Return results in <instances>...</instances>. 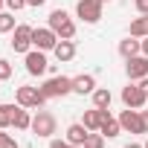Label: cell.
<instances>
[{
    "instance_id": "cell-14",
    "label": "cell",
    "mask_w": 148,
    "mask_h": 148,
    "mask_svg": "<svg viewBox=\"0 0 148 148\" xmlns=\"http://www.w3.org/2000/svg\"><path fill=\"white\" fill-rule=\"evenodd\" d=\"M96 90V79L90 76V73H84V76H76V79H73V93H93Z\"/></svg>"
},
{
    "instance_id": "cell-29",
    "label": "cell",
    "mask_w": 148,
    "mask_h": 148,
    "mask_svg": "<svg viewBox=\"0 0 148 148\" xmlns=\"http://www.w3.org/2000/svg\"><path fill=\"white\" fill-rule=\"evenodd\" d=\"M139 87H142V93L148 96V76H145V79H139Z\"/></svg>"
},
{
    "instance_id": "cell-28",
    "label": "cell",
    "mask_w": 148,
    "mask_h": 148,
    "mask_svg": "<svg viewBox=\"0 0 148 148\" xmlns=\"http://www.w3.org/2000/svg\"><path fill=\"white\" fill-rule=\"evenodd\" d=\"M142 131L148 134V110H142Z\"/></svg>"
},
{
    "instance_id": "cell-16",
    "label": "cell",
    "mask_w": 148,
    "mask_h": 148,
    "mask_svg": "<svg viewBox=\"0 0 148 148\" xmlns=\"http://www.w3.org/2000/svg\"><path fill=\"white\" fill-rule=\"evenodd\" d=\"M102 113H105V119H102V128H99V131H102L108 139H110V136H119V131H122L119 119H113V116H110V110H102Z\"/></svg>"
},
{
    "instance_id": "cell-7",
    "label": "cell",
    "mask_w": 148,
    "mask_h": 148,
    "mask_svg": "<svg viewBox=\"0 0 148 148\" xmlns=\"http://www.w3.org/2000/svg\"><path fill=\"white\" fill-rule=\"evenodd\" d=\"M32 26H26V23H21V26H15V38H12V49L15 52H29V47H32Z\"/></svg>"
},
{
    "instance_id": "cell-32",
    "label": "cell",
    "mask_w": 148,
    "mask_h": 148,
    "mask_svg": "<svg viewBox=\"0 0 148 148\" xmlns=\"http://www.w3.org/2000/svg\"><path fill=\"white\" fill-rule=\"evenodd\" d=\"M125 148H145V145H139V142H128Z\"/></svg>"
},
{
    "instance_id": "cell-24",
    "label": "cell",
    "mask_w": 148,
    "mask_h": 148,
    "mask_svg": "<svg viewBox=\"0 0 148 148\" xmlns=\"http://www.w3.org/2000/svg\"><path fill=\"white\" fill-rule=\"evenodd\" d=\"M6 79H12V64L6 58H0V82H6Z\"/></svg>"
},
{
    "instance_id": "cell-19",
    "label": "cell",
    "mask_w": 148,
    "mask_h": 148,
    "mask_svg": "<svg viewBox=\"0 0 148 148\" xmlns=\"http://www.w3.org/2000/svg\"><path fill=\"white\" fill-rule=\"evenodd\" d=\"M18 131H26V128H32V116H29V108H21L18 105V110H15V122H12Z\"/></svg>"
},
{
    "instance_id": "cell-25",
    "label": "cell",
    "mask_w": 148,
    "mask_h": 148,
    "mask_svg": "<svg viewBox=\"0 0 148 148\" xmlns=\"http://www.w3.org/2000/svg\"><path fill=\"white\" fill-rule=\"evenodd\" d=\"M0 148H18V139L12 134H0Z\"/></svg>"
},
{
    "instance_id": "cell-26",
    "label": "cell",
    "mask_w": 148,
    "mask_h": 148,
    "mask_svg": "<svg viewBox=\"0 0 148 148\" xmlns=\"http://www.w3.org/2000/svg\"><path fill=\"white\" fill-rule=\"evenodd\" d=\"M6 6H9L12 12H18V9H23V6H26V0H6Z\"/></svg>"
},
{
    "instance_id": "cell-34",
    "label": "cell",
    "mask_w": 148,
    "mask_h": 148,
    "mask_svg": "<svg viewBox=\"0 0 148 148\" xmlns=\"http://www.w3.org/2000/svg\"><path fill=\"white\" fill-rule=\"evenodd\" d=\"M145 148H148V139H145Z\"/></svg>"
},
{
    "instance_id": "cell-20",
    "label": "cell",
    "mask_w": 148,
    "mask_h": 148,
    "mask_svg": "<svg viewBox=\"0 0 148 148\" xmlns=\"http://www.w3.org/2000/svg\"><path fill=\"white\" fill-rule=\"evenodd\" d=\"M131 35L134 38H148V15H142L131 23Z\"/></svg>"
},
{
    "instance_id": "cell-5",
    "label": "cell",
    "mask_w": 148,
    "mask_h": 148,
    "mask_svg": "<svg viewBox=\"0 0 148 148\" xmlns=\"http://www.w3.org/2000/svg\"><path fill=\"white\" fill-rule=\"evenodd\" d=\"M76 15L82 21H87V23H96L102 18V3L99 0H79L76 3Z\"/></svg>"
},
{
    "instance_id": "cell-12",
    "label": "cell",
    "mask_w": 148,
    "mask_h": 148,
    "mask_svg": "<svg viewBox=\"0 0 148 148\" xmlns=\"http://www.w3.org/2000/svg\"><path fill=\"white\" fill-rule=\"evenodd\" d=\"M87 136H90V131H87L82 122H73V125L67 128V142H70V145H87Z\"/></svg>"
},
{
    "instance_id": "cell-15",
    "label": "cell",
    "mask_w": 148,
    "mask_h": 148,
    "mask_svg": "<svg viewBox=\"0 0 148 148\" xmlns=\"http://www.w3.org/2000/svg\"><path fill=\"white\" fill-rule=\"evenodd\" d=\"M102 119H105V113H102L99 108H93V110H84L82 125H84L87 131H99V128H102Z\"/></svg>"
},
{
    "instance_id": "cell-31",
    "label": "cell",
    "mask_w": 148,
    "mask_h": 148,
    "mask_svg": "<svg viewBox=\"0 0 148 148\" xmlns=\"http://www.w3.org/2000/svg\"><path fill=\"white\" fill-rule=\"evenodd\" d=\"M142 55H148V38H142Z\"/></svg>"
},
{
    "instance_id": "cell-3",
    "label": "cell",
    "mask_w": 148,
    "mask_h": 148,
    "mask_svg": "<svg viewBox=\"0 0 148 148\" xmlns=\"http://www.w3.org/2000/svg\"><path fill=\"white\" fill-rule=\"evenodd\" d=\"M44 96L47 99H55V96H67V93H73V79H67V76H55V79H49V82H44Z\"/></svg>"
},
{
    "instance_id": "cell-1",
    "label": "cell",
    "mask_w": 148,
    "mask_h": 148,
    "mask_svg": "<svg viewBox=\"0 0 148 148\" xmlns=\"http://www.w3.org/2000/svg\"><path fill=\"white\" fill-rule=\"evenodd\" d=\"M49 29L58 35V41H73V38H76V23L70 21V15L64 9L49 12Z\"/></svg>"
},
{
    "instance_id": "cell-30",
    "label": "cell",
    "mask_w": 148,
    "mask_h": 148,
    "mask_svg": "<svg viewBox=\"0 0 148 148\" xmlns=\"http://www.w3.org/2000/svg\"><path fill=\"white\" fill-rule=\"evenodd\" d=\"M47 0H26V6H44Z\"/></svg>"
},
{
    "instance_id": "cell-2",
    "label": "cell",
    "mask_w": 148,
    "mask_h": 148,
    "mask_svg": "<svg viewBox=\"0 0 148 148\" xmlns=\"http://www.w3.org/2000/svg\"><path fill=\"white\" fill-rule=\"evenodd\" d=\"M15 99H18V105H21V108H41V105L47 102V96H44V90H41V87H29V84H23V87H18V93H15Z\"/></svg>"
},
{
    "instance_id": "cell-9",
    "label": "cell",
    "mask_w": 148,
    "mask_h": 148,
    "mask_svg": "<svg viewBox=\"0 0 148 148\" xmlns=\"http://www.w3.org/2000/svg\"><path fill=\"white\" fill-rule=\"evenodd\" d=\"M119 125H122L125 131H131V134H145V131H142V113H139L136 108H128V110H122V116H119Z\"/></svg>"
},
{
    "instance_id": "cell-8",
    "label": "cell",
    "mask_w": 148,
    "mask_h": 148,
    "mask_svg": "<svg viewBox=\"0 0 148 148\" xmlns=\"http://www.w3.org/2000/svg\"><path fill=\"white\" fill-rule=\"evenodd\" d=\"M125 73H128V79H131V82L145 79V76H148V55H134V58H128Z\"/></svg>"
},
{
    "instance_id": "cell-21",
    "label": "cell",
    "mask_w": 148,
    "mask_h": 148,
    "mask_svg": "<svg viewBox=\"0 0 148 148\" xmlns=\"http://www.w3.org/2000/svg\"><path fill=\"white\" fill-rule=\"evenodd\" d=\"M15 105H0V128H9L15 122Z\"/></svg>"
},
{
    "instance_id": "cell-17",
    "label": "cell",
    "mask_w": 148,
    "mask_h": 148,
    "mask_svg": "<svg viewBox=\"0 0 148 148\" xmlns=\"http://www.w3.org/2000/svg\"><path fill=\"white\" fill-rule=\"evenodd\" d=\"M52 52H55L58 61H73V58H76V44H73V41H58Z\"/></svg>"
},
{
    "instance_id": "cell-33",
    "label": "cell",
    "mask_w": 148,
    "mask_h": 148,
    "mask_svg": "<svg viewBox=\"0 0 148 148\" xmlns=\"http://www.w3.org/2000/svg\"><path fill=\"white\" fill-rule=\"evenodd\" d=\"M3 3H6V0H0V9H3Z\"/></svg>"
},
{
    "instance_id": "cell-11",
    "label": "cell",
    "mask_w": 148,
    "mask_h": 148,
    "mask_svg": "<svg viewBox=\"0 0 148 148\" xmlns=\"http://www.w3.org/2000/svg\"><path fill=\"white\" fill-rule=\"evenodd\" d=\"M122 102H125V108H142L148 102V96L142 93L139 84H128V87H122Z\"/></svg>"
},
{
    "instance_id": "cell-18",
    "label": "cell",
    "mask_w": 148,
    "mask_h": 148,
    "mask_svg": "<svg viewBox=\"0 0 148 148\" xmlns=\"http://www.w3.org/2000/svg\"><path fill=\"white\" fill-rule=\"evenodd\" d=\"M110 99H113V96H110L108 87H96V90H93V108L108 110V108H110Z\"/></svg>"
},
{
    "instance_id": "cell-27",
    "label": "cell",
    "mask_w": 148,
    "mask_h": 148,
    "mask_svg": "<svg viewBox=\"0 0 148 148\" xmlns=\"http://www.w3.org/2000/svg\"><path fill=\"white\" fill-rule=\"evenodd\" d=\"M134 3H136V12L139 15H148V0H134Z\"/></svg>"
},
{
    "instance_id": "cell-6",
    "label": "cell",
    "mask_w": 148,
    "mask_h": 148,
    "mask_svg": "<svg viewBox=\"0 0 148 148\" xmlns=\"http://www.w3.org/2000/svg\"><path fill=\"white\" fill-rule=\"evenodd\" d=\"M47 70H49V64H47L44 49H29L26 52V73L29 76H44Z\"/></svg>"
},
{
    "instance_id": "cell-4",
    "label": "cell",
    "mask_w": 148,
    "mask_h": 148,
    "mask_svg": "<svg viewBox=\"0 0 148 148\" xmlns=\"http://www.w3.org/2000/svg\"><path fill=\"white\" fill-rule=\"evenodd\" d=\"M32 134H38V136H52V134H55V116H52L49 110H38V113L32 116Z\"/></svg>"
},
{
    "instance_id": "cell-13",
    "label": "cell",
    "mask_w": 148,
    "mask_h": 148,
    "mask_svg": "<svg viewBox=\"0 0 148 148\" xmlns=\"http://www.w3.org/2000/svg\"><path fill=\"white\" fill-rule=\"evenodd\" d=\"M119 52H122V58L128 61V58H134V55L142 52V41H136L134 35H128L125 41H119Z\"/></svg>"
},
{
    "instance_id": "cell-22",
    "label": "cell",
    "mask_w": 148,
    "mask_h": 148,
    "mask_svg": "<svg viewBox=\"0 0 148 148\" xmlns=\"http://www.w3.org/2000/svg\"><path fill=\"white\" fill-rule=\"evenodd\" d=\"M15 29V15L12 12H0V32H12Z\"/></svg>"
},
{
    "instance_id": "cell-10",
    "label": "cell",
    "mask_w": 148,
    "mask_h": 148,
    "mask_svg": "<svg viewBox=\"0 0 148 148\" xmlns=\"http://www.w3.org/2000/svg\"><path fill=\"white\" fill-rule=\"evenodd\" d=\"M32 44L38 47V49H55V44H58V35L49 29V26H44V29H35L32 32Z\"/></svg>"
},
{
    "instance_id": "cell-23",
    "label": "cell",
    "mask_w": 148,
    "mask_h": 148,
    "mask_svg": "<svg viewBox=\"0 0 148 148\" xmlns=\"http://www.w3.org/2000/svg\"><path fill=\"white\" fill-rule=\"evenodd\" d=\"M105 139H108V136H105L102 131H99V134H90V136H87V145H84V148H105Z\"/></svg>"
}]
</instances>
